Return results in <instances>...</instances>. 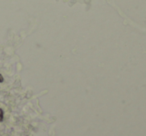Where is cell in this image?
<instances>
[{"mask_svg": "<svg viewBox=\"0 0 146 136\" xmlns=\"http://www.w3.org/2000/svg\"><path fill=\"white\" fill-rule=\"evenodd\" d=\"M3 115H4V114H3V110L0 108V122L3 121Z\"/></svg>", "mask_w": 146, "mask_h": 136, "instance_id": "1", "label": "cell"}, {"mask_svg": "<svg viewBox=\"0 0 146 136\" xmlns=\"http://www.w3.org/2000/svg\"><path fill=\"white\" fill-rule=\"evenodd\" d=\"M3 81H4V78H3L2 74H0V83H2Z\"/></svg>", "mask_w": 146, "mask_h": 136, "instance_id": "2", "label": "cell"}]
</instances>
